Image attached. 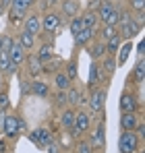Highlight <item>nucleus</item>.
I'll list each match as a JSON object with an SVG mask.
<instances>
[{
    "label": "nucleus",
    "instance_id": "f257e3e1",
    "mask_svg": "<svg viewBox=\"0 0 145 153\" xmlns=\"http://www.w3.org/2000/svg\"><path fill=\"white\" fill-rule=\"evenodd\" d=\"M99 19L108 27H116L118 21H120V13L110 2H99Z\"/></svg>",
    "mask_w": 145,
    "mask_h": 153
},
{
    "label": "nucleus",
    "instance_id": "f03ea898",
    "mask_svg": "<svg viewBox=\"0 0 145 153\" xmlns=\"http://www.w3.org/2000/svg\"><path fill=\"white\" fill-rule=\"evenodd\" d=\"M118 149H120V153H137V149H139V137L133 130H124L120 134V141H118Z\"/></svg>",
    "mask_w": 145,
    "mask_h": 153
},
{
    "label": "nucleus",
    "instance_id": "7ed1b4c3",
    "mask_svg": "<svg viewBox=\"0 0 145 153\" xmlns=\"http://www.w3.org/2000/svg\"><path fill=\"white\" fill-rule=\"evenodd\" d=\"M25 124L21 118H17V116H4V120H2V130L6 132V137L8 139H15L17 134H19V130H23Z\"/></svg>",
    "mask_w": 145,
    "mask_h": 153
},
{
    "label": "nucleus",
    "instance_id": "20e7f679",
    "mask_svg": "<svg viewBox=\"0 0 145 153\" xmlns=\"http://www.w3.org/2000/svg\"><path fill=\"white\" fill-rule=\"evenodd\" d=\"M29 139H31V143H35L40 149H46L50 143H52V134H50L46 128H37V130H33V132L29 134Z\"/></svg>",
    "mask_w": 145,
    "mask_h": 153
},
{
    "label": "nucleus",
    "instance_id": "39448f33",
    "mask_svg": "<svg viewBox=\"0 0 145 153\" xmlns=\"http://www.w3.org/2000/svg\"><path fill=\"white\" fill-rule=\"evenodd\" d=\"M104 103H106V89H97V91H93L91 97H89L91 110H93V112H102V110H104Z\"/></svg>",
    "mask_w": 145,
    "mask_h": 153
},
{
    "label": "nucleus",
    "instance_id": "423d86ee",
    "mask_svg": "<svg viewBox=\"0 0 145 153\" xmlns=\"http://www.w3.org/2000/svg\"><path fill=\"white\" fill-rule=\"evenodd\" d=\"M60 25V17L56 15V13H48L44 19H42V29L46 31V33H52V31H56Z\"/></svg>",
    "mask_w": 145,
    "mask_h": 153
},
{
    "label": "nucleus",
    "instance_id": "0eeeda50",
    "mask_svg": "<svg viewBox=\"0 0 145 153\" xmlns=\"http://www.w3.org/2000/svg\"><path fill=\"white\" fill-rule=\"evenodd\" d=\"M6 54H8L10 62H13V64H17V66H19V64H21V62L25 60V50L21 48V46H19V42H13L10 50L6 52Z\"/></svg>",
    "mask_w": 145,
    "mask_h": 153
},
{
    "label": "nucleus",
    "instance_id": "6e6552de",
    "mask_svg": "<svg viewBox=\"0 0 145 153\" xmlns=\"http://www.w3.org/2000/svg\"><path fill=\"white\" fill-rule=\"evenodd\" d=\"M89 116L85 114V112H79V114H75V122H72V130L75 132H85L87 128H89Z\"/></svg>",
    "mask_w": 145,
    "mask_h": 153
},
{
    "label": "nucleus",
    "instance_id": "1a4fd4ad",
    "mask_svg": "<svg viewBox=\"0 0 145 153\" xmlns=\"http://www.w3.org/2000/svg\"><path fill=\"white\" fill-rule=\"evenodd\" d=\"M135 108H137L135 97H133L131 93H124V95L120 97V112H122V114H133Z\"/></svg>",
    "mask_w": 145,
    "mask_h": 153
},
{
    "label": "nucleus",
    "instance_id": "9d476101",
    "mask_svg": "<svg viewBox=\"0 0 145 153\" xmlns=\"http://www.w3.org/2000/svg\"><path fill=\"white\" fill-rule=\"evenodd\" d=\"M40 29H42V19H40L37 15H31V17L25 19V29H23V31L31 33V35H35Z\"/></svg>",
    "mask_w": 145,
    "mask_h": 153
},
{
    "label": "nucleus",
    "instance_id": "9b49d317",
    "mask_svg": "<svg viewBox=\"0 0 145 153\" xmlns=\"http://www.w3.org/2000/svg\"><path fill=\"white\" fill-rule=\"evenodd\" d=\"M137 124H139V118H137L135 114H122V118H120L122 130H135Z\"/></svg>",
    "mask_w": 145,
    "mask_h": 153
},
{
    "label": "nucleus",
    "instance_id": "f8f14e48",
    "mask_svg": "<svg viewBox=\"0 0 145 153\" xmlns=\"http://www.w3.org/2000/svg\"><path fill=\"white\" fill-rule=\"evenodd\" d=\"M104 143H106V126H104V124H99L97 130L93 132L91 145H93V147H104Z\"/></svg>",
    "mask_w": 145,
    "mask_h": 153
},
{
    "label": "nucleus",
    "instance_id": "ddd939ff",
    "mask_svg": "<svg viewBox=\"0 0 145 153\" xmlns=\"http://www.w3.org/2000/svg\"><path fill=\"white\" fill-rule=\"evenodd\" d=\"M33 44H35V35H31V33H27V31H23V33L19 35V46H21L23 50H31Z\"/></svg>",
    "mask_w": 145,
    "mask_h": 153
},
{
    "label": "nucleus",
    "instance_id": "4468645a",
    "mask_svg": "<svg viewBox=\"0 0 145 153\" xmlns=\"http://www.w3.org/2000/svg\"><path fill=\"white\" fill-rule=\"evenodd\" d=\"M54 85L58 87V91H67L71 87V79L64 75V73H58V75L54 76Z\"/></svg>",
    "mask_w": 145,
    "mask_h": 153
},
{
    "label": "nucleus",
    "instance_id": "2eb2a0df",
    "mask_svg": "<svg viewBox=\"0 0 145 153\" xmlns=\"http://www.w3.org/2000/svg\"><path fill=\"white\" fill-rule=\"evenodd\" d=\"M29 73L35 76L40 75V73H44V66H42V62L37 60V56H29Z\"/></svg>",
    "mask_w": 145,
    "mask_h": 153
},
{
    "label": "nucleus",
    "instance_id": "dca6fc26",
    "mask_svg": "<svg viewBox=\"0 0 145 153\" xmlns=\"http://www.w3.org/2000/svg\"><path fill=\"white\" fill-rule=\"evenodd\" d=\"M31 91L35 93V95H42V97H46L50 93L48 85L46 83H42V81H33V85H31Z\"/></svg>",
    "mask_w": 145,
    "mask_h": 153
},
{
    "label": "nucleus",
    "instance_id": "f3484780",
    "mask_svg": "<svg viewBox=\"0 0 145 153\" xmlns=\"http://www.w3.org/2000/svg\"><path fill=\"white\" fill-rule=\"evenodd\" d=\"M33 4V0H10V8L19 10V13H27V8Z\"/></svg>",
    "mask_w": 145,
    "mask_h": 153
},
{
    "label": "nucleus",
    "instance_id": "a211bd4d",
    "mask_svg": "<svg viewBox=\"0 0 145 153\" xmlns=\"http://www.w3.org/2000/svg\"><path fill=\"white\" fill-rule=\"evenodd\" d=\"M54 56V48L50 46V44H44L42 46V50H40V54H37V60L40 62H46V60H50Z\"/></svg>",
    "mask_w": 145,
    "mask_h": 153
},
{
    "label": "nucleus",
    "instance_id": "6ab92c4d",
    "mask_svg": "<svg viewBox=\"0 0 145 153\" xmlns=\"http://www.w3.org/2000/svg\"><path fill=\"white\" fill-rule=\"evenodd\" d=\"M72 122H75V112L72 110H64V114L60 116V124L64 128H72Z\"/></svg>",
    "mask_w": 145,
    "mask_h": 153
},
{
    "label": "nucleus",
    "instance_id": "aec40b11",
    "mask_svg": "<svg viewBox=\"0 0 145 153\" xmlns=\"http://www.w3.org/2000/svg\"><path fill=\"white\" fill-rule=\"evenodd\" d=\"M67 91H69V93H67V102L71 103V105H79V103H81V95H79V91H77L75 87H69Z\"/></svg>",
    "mask_w": 145,
    "mask_h": 153
},
{
    "label": "nucleus",
    "instance_id": "412c9836",
    "mask_svg": "<svg viewBox=\"0 0 145 153\" xmlns=\"http://www.w3.org/2000/svg\"><path fill=\"white\" fill-rule=\"evenodd\" d=\"M77 8H79V4H77L75 0H64V2H62V10H64V15L75 17V15H77Z\"/></svg>",
    "mask_w": 145,
    "mask_h": 153
},
{
    "label": "nucleus",
    "instance_id": "4be33fe9",
    "mask_svg": "<svg viewBox=\"0 0 145 153\" xmlns=\"http://www.w3.org/2000/svg\"><path fill=\"white\" fill-rule=\"evenodd\" d=\"M91 35H93V29H83V31L75 37V42H77V44H81V46H85V44L91 39Z\"/></svg>",
    "mask_w": 145,
    "mask_h": 153
},
{
    "label": "nucleus",
    "instance_id": "5701e85b",
    "mask_svg": "<svg viewBox=\"0 0 145 153\" xmlns=\"http://www.w3.org/2000/svg\"><path fill=\"white\" fill-rule=\"evenodd\" d=\"M83 29H85V25H83L81 17H75V19L71 21V33L75 35V37H77V35H79V33H81Z\"/></svg>",
    "mask_w": 145,
    "mask_h": 153
},
{
    "label": "nucleus",
    "instance_id": "b1692460",
    "mask_svg": "<svg viewBox=\"0 0 145 153\" xmlns=\"http://www.w3.org/2000/svg\"><path fill=\"white\" fill-rule=\"evenodd\" d=\"M81 21H83L85 29H93V25H96V21H97V15L96 13H87L85 17H81Z\"/></svg>",
    "mask_w": 145,
    "mask_h": 153
},
{
    "label": "nucleus",
    "instance_id": "393cba45",
    "mask_svg": "<svg viewBox=\"0 0 145 153\" xmlns=\"http://www.w3.org/2000/svg\"><path fill=\"white\" fill-rule=\"evenodd\" d=\"M10 58H8V54L6 52H0V73H8V68H10Z\"/></svg>",
    "mask_w": 145,
    "mask_h": 153
},
{
    "label": "nucleus",
    "instance_id": "a878e982",
    "mask_svg": "<svg viewBox=\"0 0 145 153\" xmlns=\"http://www.w3.org/2000/svg\"><path fill=\"white\" fill-rule=\"evenodd\" d=\"M131 50H133V44H131V42H126V44L122 46V50H120V56H118V64H124V62H126V58H129Z\"/></svg>",
    "mask_w": 145,
    "mask_h": 153
},
{
    "label": "nucleus",
    "instance_id": "bb28decb",
    "mask_svg": "<svg viewBox=\"0 0 145 153\" xmlns=\"http://www.w3.org/2000/svg\"><path fill=\"white\" fill-rule=\"evenodd\" d=\"M122 31H124V35H135L137 31H139V27L133 23V19L131 21H126V23H122Z\"/></svg>",
    "mask_w": 145,
    "mask_h": 153
},
{
    "label": "nucleus",
    "instance_id": "cd10ccee",
    "mask_svg": "<svg viewBox=\"0 0 145 153\" xmlns=\"http://www.w3.org/2000/svg\"><path fill=\"white\" fill-rule=\"evenodd\" d=\"M64 75L69 76V79H77V64H75V62H69V64H67V73H64Z\"/></svg>",
    "mask_w": 145,
    "mask_h": 153
},
{
    "label": "nucleus",
    "instance_id": "c85d7f7f",
    "mask_svg": "<svg viewBox=\"0 0 145 153\" xmlns=\"http://www.w3.org/2000/svg\"><path fill=\"white\" fill-rule=\"evenodd\" d=\"M102 35H104V39H112V37H116L118 33H116V29L114 27H104V31H102Z\"/></svg>",
    "mask_w": 145,
    "mask_h": 153
},
{
    "label": "nucleus",
    "instance_id": "c756f323",
    "mask_svg": "<svg viewBox=\"0 0 145 153\" xmlns=\"http://www.w3.org/2000/svg\"><path fill=\"white\" fill-rule=\"evenodd\" d=\"M116 48H118V35L116 37H112V39H108V54H116Z\"/></svg>",
    "mask_w": 145,
    "mask_h": 153
},
{
    "label": "nucleus",
    "instance_id": "7c9ffc66",
    "mask_svg": "<svg viewBox=\"0 0 145 153\" xmlns=\"http://www.w3.org/2000/svg\"><path fill=\"white\" fill-rule=\"evenodd\" d=\"M114 66H116V64H114V58H106V60H104V71H106V73L112 75V73H114Z\"/></svg>",
    "mask_w": 145,
    "mask_h": 153
},
{
    "label": "nucleus",
    "instance_id": "2f4dec72",
    "mask_svg": "<svg viewBox=\"0 0 145 153\" xmlns=\"http://www.w3.org/2000/svg\"><path fill=\"white\" fill-rule=\"evenodd\" d=\"M135 75H137L139 81L143 79V58H139V62H137V66H135Z\"/></svg>",
    "mask_w": 145,
    "mask_h": 153
},
{
    "label": "nucleus",
    "instance_id": "473e14b6",
    "mask_svg": "<svg viewBox=\"0 0 145 153\" xmlns=\"http://www.w3.org/2000/svg\"><path fill=\"white\" fill-rule=\"evenodd\" d=\"M131 6H133L135 10L143 13V8H145V0H131Z\"/></svg>",
    "mask_w": 145,
    "mask_h": 153
},
{
    "label": "nucleus",
    "instance_id": "72a5a7b5",
    "mask_svg": "<svg viewBox=\"0 0 145 153\" xmlns=\"http://www.w3.org/2000/svg\"><path fill=\"white\" fill-rule=\"evenodd\" d=\"M104 52H106V46H104V44H97L96 48H93V56H96V58H102Z\"/></svg>",
    "mask_w": 145,
    "mask_h": 153
},
{
    "label": "nucleus",
    "instance_id": "f704fd0d",
    "mask_svg": "<svg viewBox=\"0 0 145 153\" xmlns=\"http://www.w3.org/2000/svg\"><path fill=\"white\" fill-rule=\"evenodd\" d=\"M23 15H25V13H19V10L10 8V21H13V23H17L19 19H23Z\"/></svg>",
    "mask_w": 145,
    "mask_h": 153
},
{
    "label": "nucleus",
    "instance_id": "c9c22d12",
    "mask_svg": "<svg viewBox=\"0 0 145 153\" xmlns=\"http://www.w3.org/2000/svg\"><path fill=\"white\" fill-rule=\"evenodd\" d=\"M10 103H8V95L6 93H0V110H6Z\"/></svg>",
    "mask_w": 145,
    "mask_h": 153
},
{
    "label": "nucleus",
    "instance_id": "e433bc0d",
    "mask_svg": "<svg viewBox=\"0 0 145 153\" xmlns=\"http://www.w3.org/2000/svg\"><path fill=\"white\" fill-rule=\"evenodd\" d=\"M56 103H58V105L67 103V91H58V93H56Z\"/></svg>",
    "mask_w": 145,
    "mask_h": 153
},
{
    "label": "nucleus",
    "instance_id": "4c0bfd02",
    "mask_svg": "<svg viewBox=\"0 0 145 153\" xmlns=\"http://www.w3.org/2000/svg\"><path fill=\"white\" fill-rule=\"evenodd\" d=\"M99 68H97L96 64L91 66V75H89V83H96V79H99V73H97Z\"/></svg>",
    "mask_w": 145,
    "mask_h": 153
},
{
    "label": "nucleus",
    "instance_id": "58836bf2",
    "mask_svg": "<svg viewBox=\"0 0 145 153\" xmlns=\"http://www.w3.org/2000/svg\"><path fill=\"white\" fill-rule=\"evenodd\" d=\"M79 153H91V145L89 143H79Z\"/></svg>",
    "mask_w": 145,
    "mask_h": 153
},
{
    "label": "nucleus",
    "instance_id": "ea45409f",
    "mask_svg": "<svg viewBox=\"0 0 145 153\" xmlns=\"http://www.w3.org/2000/svg\"><path fill=\"white\" fill-rule=\"evenodd\" d=\"M46 149H48V153H60V149H58V145H54V143H50V145L46 147Z\"/></svg>",
    "mask_w": 145,
    "mask_h": 153
},
{
    "label": "nucleus",
    "instance_id": "a19ab883",
    "mask_svg": "<svg viewBox=\"0 0 145 153\" xmlns=\"http://www.w3.org/2000/svg\"><path fill=\"white\" fill-rule=\"evenodd\" d=\"M6 151V143H4V141H0V153H4Z\"/></svg>",
    "mask_w": 145,
    "mask_h": 153
},
{
    "label": "nucleus",
    "instance_id": "79ce46f5",
    "mask_svg": "<svg viewBox=\"0 0 145 153\" xmlns=\"http://www.w3.org/2000/svg\"><path fill=\"white\" fill-rule=\"evenodd\" d=\"M0 4H2V6L6 8V6H10V0H0Z\"/></svg>",
    "mask_w": 145,
    "mask_h": 153
},
{
    "label": "nucleus",
    "instance_id": "37998d69",
    "mask_svg": "<svg viewBox=\"0 0 145 153\" xmlns=\"http://www.w3.org/2000/svg\"><path fill=\"white\" fill-rule=\"evenodd\" d=\"M2 13H4V6H2V4H0V15H2Z\"/></svg>",
    "mask_w": 145,
    "mask_h": 153
},
{
    "label": "nucleus",
    "instance_id": "c03bdc74",
    "mask_svg": "<svg viewBox=\"0 0 145 153\" xmlns=\"http://www.w3.org/2000/svg\"><path fill=\"white\" fill-rule=\"evenodd\" d=\"M0 83H2V73H0Z\"/></svg>",
    "mask_w": 145,
    "mask_h": 153
}]
</instances>
